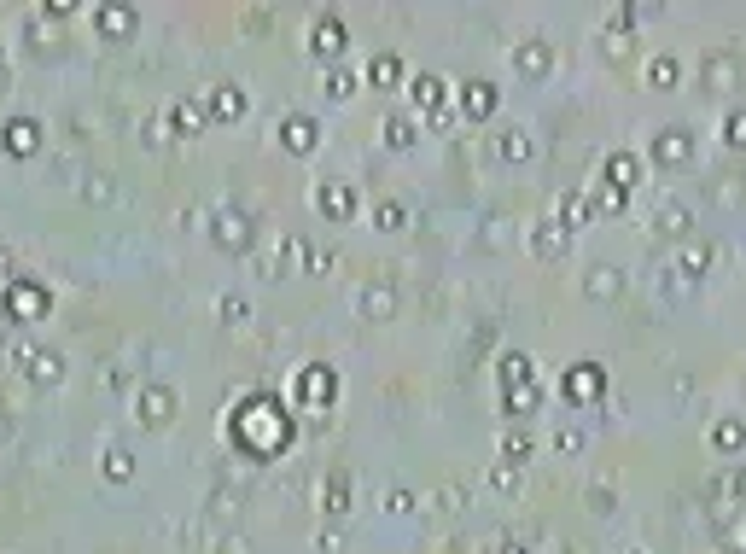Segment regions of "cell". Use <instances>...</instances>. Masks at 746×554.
<instances>
[{
    "mask_svg": "<svg viewBox=\"0 0 746 554\" xmlns=\"http://www.w3.org/2000/svg\"><path fill=\"white\" fill-rule=\"evenodd\" d=\"M47 310H53V292H47L41 280L12 275L0 286V315H6V321H41Z\"/></svg>",
    "mask_w": 746,
    "mask_h": 554,
    "instance_id": "obj_1",
    "label": "cell"
},
{
    "mask_svg": "<svg viewBox=\"0 0 746 554\" xmlns=\"http://www.w3.org/2000/svg\"><path fill=\"white\" fill-rule=\"evenodd\" d=\"M647 158H653V170H682V164L694 158V129H688V123L653 129V135H647Z\"/></svg>",
    "mask_w": 746,
    "mask_h": 554,
    "instance_id": "obj_2",
    "label": "cell"
},
{
    "mask_svg": "<svg viewBox=\"0 0 746 554\" xmlns=\"http://www.w3.org/2000/svg\"><path fill=\"white\" fill-rule=\"evenodd\" d=\"M554 41L548 35H525V41H513V76L519 82H548L554 76Z\"/></svg>",
    "mask_w": 746,
    "mask_h": 554,
    "instance_id": "obj_3",
    "label": "cell"
},
{
    "mask_svg": "<svg viewBox=\"0 0 746 554\" xmlns=\"http://www.w3.org/2000/svg\"><path fill=\"white\" fill-rule=\"evenodd\" d=\"M210 240L222 245V251H251V240H257V222H251V210L222 205L216 216H210Z\"/></svg>",
    "mask_w": 746,
    "mask_h": 554,
    "instance_id": "obj_4",
    "label": "cell"
},
{
    "mask_svg": "<svg viewBox=\"0 0 746 554\" xmlns=\"http://www.w3.org/2000/svg\"><path fill=\"white\" fill-rule=\"evenodd\" d=\"M443 88H449V76H438V70H420V76H408V94H414V111H426V123L432 129H443L455 111L443 105Z\"/></svg>",
    "mask_w": 746,
    "mask_h": 554,
    "instance_id": "obj_5",
    "label": "cell"
},
{
    "mask_svg": "<svg viewBox=\"0 0 746 554\" xmlns=\"http://www.w3.org/2000/svg\"><path fill=\"white\" fill-rule=\"evenodd\" d=\"M700 82H706L712 94H729L735 82H746V59L735 47H712V53L700 59Z\"/></svg>",
    "mask_w": 746,
    "mask_h": 554,
    "instance_id": "obj_6",
    "label": "cell"
},
{
    "mask_svg": "<svg viewBox=\"0 0 746 554\" xmlns=\"http://www.w3.org/2000/svg\"><path fill=\"white\" fill-rule=\"evenodd\" d=\"M292 397L304 403V409H333V397H339V374L327 368V362H309L298 385H292Z\"/></svg>",
    "mask_w": 746,
    "mask_h": 554,
    "instance_id": "obj_7",
    "label": "cell"
},
{
    "mask_svg": "<svg viewBox=\"0 0 746 554\" xmlns=\"http://www.w3.org/2000/svg\"><path fill=\"white\" fill-rule=\"evenodd\" d=\"M41 146H47V129H41L35 117H24V111H18V117H6V123H0V152H6V158H35Z\"/></svg>",
    "mask_w": 746,
    "mask_h": 554,
    "instance_id": "obj_8",
    "label": "cell"
},
{
    "mask_svg": "<svg viewBox=\"0 0 746 554\" xmlns=\"http://www.w3.org/2000/svg\"><path fill=\"white\" fill-rule=\"evenodd\" d=\"M135 420L140 426H170L175 420V385H164V380L140 385L135 391Z\"/></svg>",
    "mask_w": 746,
    "mask_h": 554,
    "instance_id": "obj_9",
    "label": "cell"
},
{
    "mask_svg": "<svg viewBox=\"0 0 746 554\" xmlns=\"http://www.w3.org/2000/svg\"><path fill=\"white\" fill-rule=\"evenodd\" d=\"M344 41H350V35H344L339 12H315V18H309V53H315V59H339Z\"/></svg>",
    "mask_w": 746,
    "mask_h": 554,
    "instance_id": "obj_10",
    "label": "cell"
},
{
    "mask_svg": "<svg viewBox=\"0 0 746 554\" xmlns=\"http://www.w3.org/2000/svg\"><path fill=\"white\" fill-rule=\"evenodd\" d=\"M274 129H280V146H286V152H298V158H309V152L321 146V123H315L309 111H292V117H280Z\"/></svg>",
    "mask_w": 746,
    "mask_h": 554,
    "instance_id": "obj_11",
    "label": "cell"
},
{
    "mask_svg": "<svg viewBox=\"0 0 746 554\" xmlns=\"http://www.w3.org/2000/svg\"><path fill=\"white\" fill-rule=\"evenodd\" d=\"M135 24H140V12L123 6V0H100V6H94V30H100L105 41H129Z\"/></svg>",
    "mask_w": 746,
    "mask_h": 554,
    "instance_id": "obj_12",
    "label": "cell"
},
{
    "mask_svg": "<svg viewBox=\"0 0 746 554\" xmlns=\"http://www.w3.org/2000/svg\"><path fill=\"white\" fill-rule=\"evenodd\" d=\"M315 210L327 222H350L356 216V187L350 181H315Z\"/></svg>",
    "mask_w": 746,
    "mask_h": 554,
    "instance_id": "obj_13",
    "label": "cell"
},
{
    "mask_svg": "<svg viewBox=\"0 0 746 554\" xmlns=\"http://www.w3.org/2000/svg\"><path fill=\"white\" fill-rule=\"evenodd\" d=\"M18 362H24V374H30L35 385H59V380H65V356H59V350L24 345V350H18Z\"/></svg>",
    "mask_w": 746,
    "mask_h": 554,
    "instance_id": "obj_14",
    "label": "cell"
},
{
    "mask_svg": "<svg viewBox=\"0 0 746 554\" xmlns=\"http://www.w3.org/2000/svg\"><path fill=\"white\" fill-rule=\"evenodd\" d=\"M356 310L368 315V321H391V315H397V286H391V280H368V286L356 292Z\"/></svg>",
    "mask_w": 746,
    "mask_h": 554,
    "instance_id": "obj_15",
    "label": "cell"
},
{
    "mask_svg": "<svg viewBox=\"0 0 746 554\" xmlns=\"http://www.w3.org/2000/svg\"><path fill=\"white\" fill-rule=\"evenodd\" d=\"M566 245H572V234L560 228V216H543V222H531V251H537L543 263L566 257Z\"/></svg>",
    "mask_w": 746,
    "mask_h": 554,
    "instance_id": "obj_16",
    "label": "cell"
},
{
    "mask_svg": "<svg viewBox=\"0 0 746 554\" xmlns=\"http://www.w3.org/2000/svg\"><path fill=\"white\" fill-rule=\"evenodd\" d=\"M164 123H170L175 140H193L204 129V105L199 100H170L164 105Z\"/></svg>",
    "mask_w": 746,
    "mask_h": 554,
    "instance_id": "obj_17",
    "label": "cell"
},
{
    "mask_svg": "<svg viewBox=\"0 0 746 554\" xmlns=\"http://www.w3.org/2000/svg\"><path fill=\"white\" fill-rule=\"evenodd\" d=\"M210 117H216V123H239V117H245V88H239V82H216V88H210Z\"/></svg>",
    "mask_w": 746,
    "mask_h": 554,
    "instance_id": "obj_18",
    "label": "cell"
},
{
    "mask_svg": "<svg viewBox=\"0 0 746 554\" xmlns=\"http://www.w3.org/2000/svg\"><path fill=\"white\" fill-rule=\"evenodd\" d=\"M461 111H467L473 123H484V117L496 111V82H484V76H473V82H461Z\"/></svg>",
    "mask_w": 746,
    "mask_h": 554,
    "instance_id": "obj_19",
    "label": "cell"
},
{
    "mask_svg": "<svg viewBox=\"0 0 746 554\" xmlns=\"http://www.w3.org/2000/svg\"><path fill=\"white\" fill-rule=\"evenodd\" d=\"M601 181H612V187H624V193H630V187L642 181V158H636V152H607Z\"/></svg>",
    "mask_w": 746,
    "mask_h": 554,
    "instance_id": "obj_20",
    "label": "cell"
},
{
    "mask_svg": "<svg viewBox=\"0 0 746 554\" xmlns=\"http://www.w3.org/2000/svg\"><path fill=\"white\" fill-rule=\"evenodd\" d=\"M688 222H694V210L682 205V199H665V205H659V216H653V234H659V240H682V234H688Z\"/></svg>",
    "mask_w": 746,
    "mask_h": 554,
    "instance_id": "obj_21",
    "label": "cell"
},
{
    "mask_svg": "<svg viewBox=\"0 0 746 554\" xmlns=\"http://www.w3.org/2000/svg\"><path fill=\"white\" fill-rule=\"evenodd\" d=\"M706 263H712V245H688V251H677V286L682 292L706 280Z\"/></svg>",
    "mask_w": 746,
    "mask_h": 554,
    "instance_id": "obj_22",
    "label": "cell"
},
{
    "mask_svg": "<svg viewBox=\"0 0 746 554\" xmlns=\"http://www.w3.org/2000/svg\"><path fill=\"white\" fill-rule=\"evenodd\" d=\"M618 292H624V269H612V263H595L583 275V298H618Z\"/></svg>",
    "mask_w": 746,
    "mask_h": 554,
    "instance_id": "obj_23",
    "label": "cell"
},
{
    "mask_svg": "<svg viewBox=\"0 0 746 554\" xmlns=\"http://www.w3.org/2000/svg\"><path fill=\"white\" fill-rule=\"evenodd\" d=\"M607 391V374L595 368V362H583L577 374H566V397H577V403H589V397H601Z\"/></svg>",
    "mask_w": 746,
    "mask_h": 554,
    "instance_id": "obj_24",
    "label": "cell"
},
{
    "mask_svg": "<svg viewBox=\"0 0 746 554\" xmlns=\"http://www.w3.org/2000/svg\"><path fill=\"white\" fill-rule=\"evenodd\" d=\"M712 450H723V455H741L746 450V415H723L712 426Z\"/></svg>",
    "mask_w": 746,
    "mask_h": 554,
    "instance_id": "obj_25",
    "label": "cell"
},
{
    "mask_svg": "<svg viewBox=\"0 0 746 554\" xmlns=\"http://www.w3.org/2000/svg\"><path fill=\"white\" fill-rule=\"evenodd\" d=\"M414 140H420V117H408V111H391V117H385V146H391V152H408Z\"/></svg>",
    "mask_w": 746,
    "mask_h": 554,
    "instance_id": "obj_26",
    "label": "cell"
},
{
    "mask_svg": "<svg viewBox=\"0 0 746 554\" xmlns=\"http://www.w3.org/2000/svg\"><path fill=\"white\" fill-rule=\"evenodd\" d=\"M321 508H327V514H344V508H350V473H344V467H333V473L321 479Z\"/></svg>",
    "mask_w": 746,
    "mask_h": 554,
    "instance_id": "obj_27",
    "label": "cell"
},
{
    "mask_svg": "<svg viewBox=\"0 0 746 554\" xmlns=\"http://www.w3.org/2000/svg\"><path fill=\"white\" fill-rule=\"evenodd\" d=\"M624 205H630V193H624V187H612V181H601V175L589 181V210H607V216H618Z\"/></svg>",
    "mask_w": 746,
    "mask_h": 554,
    "instance_id": "obj_28",
    "label": "cell"
},
{
    "mask_svg": "<svg viewBox=\"0 0 746 554\" xmlns=\"http://www.w3.org/2000/svg\"><path fill=\"white\" fill-rule=\"evenodd\" d=\"M677 76H682V65L671 59V53H653V59H647V88L671 94V88H677Z\"/></svg>",
    "mask_w": 746,
    "mask_h": 554,
    "instance_id": "obj_29",
    "label": "cell"
},
{
    "mask_svg": "<svg viewBox=\"0 0 746 554\" xmlns=\"http://www.w3.org/2000/svg\"><path fill=\"white\" fill-rule=\"evenodd\" d=\"M368 82H373V88H397V82H403V59H397V53H373V59H368Z\"/></svg>",
    "mask_w": 746,
    "mask_h": 554,
    "instance_id": "obj_30",
    "label": "cell"
},
{
    "mask_svg": "<svg viewBox=\"0 0 746 554\" xmlns=\"http://www.w3.org/2000/svg\"><path fill=\"white\" fill-rule=\"evenodd\" d=\"M373 228L403 234V228H408V205H403V199H379V205H373Z\"/></svg>",
    "mask_w": 746,
    "mask_h": 554,
    "instance_id": "obj_31",
    "label": "cell"
},
{
    "mask_svg": "<svg viewBox=\"0 0 746 554\" xmlns=\"http://www.w3.org/2000/svg\"><path fill=\"white\" fill-rule=\"evenodd\" d=\"M496 152H502L508 164H525V158H531V135L513 123V129H502V135H496Z\"/></svg>",
    "mask_w": 746,
    "mask_h": 554,
    "instance_id": "obj_32",
    "label": "cell"
},
{
    "mask_svg": "<svg viewBox=\"0 0 746 554\" xmlns=\"http://www.w3.org/2000/svg\"><path fill=\"white\" fill-rule=\"evenodd\" d=\"M513 385H531V356L525 350H502V391Z\"/></svg>",
    "mask_w": 746,
    "mask_h": 554,
    "instance_id": "obj_33",
    "label": "cell"
},
{
    "mask_svg": "<svg viewBox=\"0 0 746 554\" xmlns=\"http://www.w3.org/2000/svg\"><path fill=\"white\" fill-rule=\"evenodd\" d=\"M496 455H502V467H513V473H519V467L531 461V438H525V432H508V438L496 444Z\"/></svg>",
    "mask_w": 746,
    "mask_h": 554,
    "instance_id": "obj_34",
    "label": "cell"
},
{
    "mask_svg": "<svg viewBox=\"0 0 746 554\" xmlns=\"http://www.w3.org/2000/svg\"><path fill=\"white\" fill-rule=\"evenodd\" d=\"M583 222H589V193H566V199H560V228L572 234Z\"/></svg>",
    "mask_w": 746,
    "mask_h": 554,
    "instance_id": "obj_35",
    "label": "cell"
},
{
    "mask_svg": "<svg viewBox=\"0 0 746 554\" xmlns=\"http://www.w3.org/2000/svg\"><path fill=\"white\" fill-rule=\"evenodd\" d=\"M321 94H327V100H350V94H356V76H350L344 65H333L327 76H321Z\"/></svg>",
    "mask_w": 746,
    "mask_h": 554,
    "instance_id": "obj_36",
    "label": "cell"
},
{
    "mask_svg": "<svg viewBox=\"0 0 746 554\" xmlns=\"http://www.w3.org/2000/svg\"><path fill=\"white\" fill-rule=\"evenodd\" d=\"M216 315H222V327H245V321H251V304L234 298V292H222V298H216Z\"/></svg>",
    "mask_w": 746,
    "mask_h": 554,
    "instance_id": "obj_37",
    "label": "cell"
},
{
    "mask_svg": "<svg viewBox=\"0 0 746 554\" xmlns=\"http://www.w3.org/2000/svg\"><path fill=\"white\" fill-rule=\"evenodd\" d=\"M129 473H135L129 450H123V444H111V450H105V479H129Z\"/></svg>",
    "mask_w": 746,
    "mask_h": 554,
    "instance_id": "obj_38",
    "label": "cell"
},
{
    "mask_svg": "<svg viewBox=\"0 0 746 554\" xmlns=\"http://www.w3.org/2000/svg\"><path fill=\"white\" fill-rule=\"evenodd\" d=\"M723 140H729V146H746V105H729V117H723Z\"/></svg>",
    "mask_w": 746,
    "mask_h": 554,
    "instance_id": "obj_39",
    "label": "cell"
},
{
    "mask_svg": "<svg viewBox=\"0 0 746 554\" xmlns=\"http://www.w3.org/2000/svg\"><path fill=\"white\" fill-rule=\"evenodd\" d=\"M531 403H537V385H519V391H508V415H531Z\"/></svg>",
    "mask_w": 746,
    "mask_h": 554,
    "instance_id": "obj_40",
    "label": "cell"
},
{
    "mask_svg": "<svg viewBox=\"0 0 746 554\" xmlns=\"http://www.w3.org/2000/svg\"><path fill=\"white\" fill-rule=\"evenodd\" d=\"M636 18H642V6H612V12H607V24H612V30H630Z\"/></svg>",
    "mask_w": 746,
    "mask_h": 554,
    "instance_id": "obj_41",
    "label": "cell"
},
{
    "mask_svg": "<svg viewBox=\"0 0 746 554\" xmlns=\"http://www.w3.org/2000/svg\"><path fill=\"white\" fill-rule=\"evenodd\" d=\"M717 485L729 490L735 502H746V467H735V473H729V479H717Z\"/></svg>",
    "mask_w": 746,
    "mask_h": 554,
    "instance_id": "obj_42",
    "label": "cell"
},
{
    "mask_svg": "<svg viewBox=\"0 0 746 554\" xmlns=\"http://www.w3.org/2000/svg\"><path fill=\"white\" fill-rule=\"evenodd\" d=\"M496 554H531V549H525V537H513V531H502V537H496Z\"/></svg>",
    "mask_w": 746,
    "mask_h": 554,
    "instance_id": "obj_43",
    "label": "cell"
},
{
    "mask_svg": "<svg viewBox=\"0 0 746 554\" xmlns=\"http://www.w3.org/2000/svg\"><path fill=\"white\" fill-rule=\"evenodd\" d=\"M82 193H88V199H111V181H105V175H88Z\"/></svg>",
    "mask_w": 746,
    "mask_h": 554,
    "instance_id": "obj_44",
    "label": "cell"
},
{
    "mask_svg": "<svg viewBox=\"0 0 746 554\" xmlns=\"http://www.w3.org/2000/svg\"><path fill=\"white\" fill-rule=\"evenodd\" d=\"M589 508H595V514H612L618 502H612V490H601V485H595V490H589Z\"/></svg>",
    "mask_w": 746,
    "mask_h": 554,
    "instance_id": "obj_45",
    "label": "cell"
},
{
    "mask_svg": "<svg viewBox=\"0 0 746 554\" xmlns=\"http://www.w3.org/2000/svg\"><path fill=\"white\" fill-rule=\"evenodd\" d=\"M385 508H391V514H408V508H414V496H408V490H391V496H385Z\"/></svg>",
    "mask_w": 746,
    "mask_h": 554,
    "instance_id": "obj_46",
    "label": "cell"
},
{
    "mask_svg": "<svg viewBox=\"0 0 746 554\" xmlns=\"http://www.w3.org/2000/svg\"><path fill=\"white\" fill-rule=\"evenodd\" d=\"M554 450H566V455H577V450H583V432H560V438H554Z\"/></svg>",
    "mask_w": 746,
    "mask_h": 554,
    "instance_id": "obj_47",
    "label": "cell"
},
{
    "mask_svg": "<svg viewBox=\"0 0 746 554\" xmlns=\"http://www.w3.org/2000/svg\"><path fill=\"white\" fill-rule=\"evenodd\" d=\"M315 554H339V537H333V531H321V537H315Z\"/></svg>",
    "mask_w": 746,
    "mask_h": 554,
    "instance_id": "obj_48",
    "label": "cell"
},
{
    "mask_svg": "<svg viewBox=\"0 0 746 554\" xmlns=\"http://www.w3.org/2000/svg\"><path fill=\"white\" fill-rule=\"evenodd\" d=\"M222 554H251V543H245V537H234V543H228Z\"/></svg>",
    "mask_w": 746,
    "mask_h": 554,
    "instance_id": "obj_49",
    "label": "cell"
},
{
    "mask_svg": "<svg viewBox=\"0 0 746 554\" xmlns=\"http://www.w3.org/2000/svg\"><path fill=\"white\" fill-rule=\"evenodd\" d=\"M6 280H12V257H6V251H0V286H6Z\"/></svg>",
    "mask_w": 746,
    "mask_h": 554,
    "instance_id": "obj_50",
    "label": "cell"
},
{
    "mask_svg": "<svg viewBox=\"0 0 746 554\" xmlns=\"http://www.w3.org/2000/svg\"><path fill=\"white\" fill-rule=\"evenodd\" d=\"M6 76H12V59H6V41H0V82H6Z\"/></svg>",
    "mask_w": 746,
    "mask_h": 554,
    "instance_id": "obj_51",
    "label": "cell"
},
{
    "mask_svg": "<svg viewBox=\"0 0 746 554\" xmlns=\"http://www.w3.org/2000/svg\"><path fill=\"white\" fill-rule=\"evenodd\" d=\"M554 554H577V549H572V543H560V549H554Z\"/></svg>",
    "mask_w": 746,
    "mask_h": 554,
    "instance_id": "obj_52",
    "label": "cell"
},
{
    "mask_svg": "<svg viewBox=\"0 0 746 554\" xmlns=\"http://www.w3.org/2000/svg\"><path fill=\"white\" fill-rule=\"evenodd\" d=\"M467 554H484V549H467Z\"/></svg>",
    "mask_w": 746,
    "mask_h": 554,
    "instance_id": "obj_53",
    "label": "cell"
},
{
    "mask_svg": "<svg viewBox=\"0 0 746 554\" xmlns=\"http://www.w3.org/2000/svg\"><path fill=\"white\" fill-rule=\"evenodd\" d=\"M729 554H735V549H729Z\"/></svg>",
    "mask_w": 746,
    "mask_h": 554,
    "instance_id": "obj_54",
    "label": "cell"
}]
</instances>
